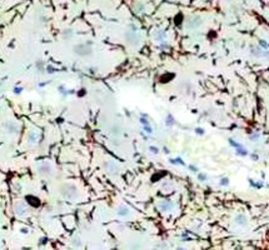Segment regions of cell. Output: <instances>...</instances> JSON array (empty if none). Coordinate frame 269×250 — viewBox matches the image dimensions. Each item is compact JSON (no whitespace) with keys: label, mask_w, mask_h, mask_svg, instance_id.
Returning a JSON list of instances; mask_svg holds the SVG:
<instances>
[{"label":"cell","mask_w":269,"mask_h":250,"mask_svg":"<svg viewBox=\"0 0 269 250\" xmlns=\"http://www.w3.org/2000/svg\"><path fill=\"white\" fill-rule=\"evenodd\" d=\"M234 221H235V224L239 225V226H245L248 224V218L245 217L244 214H239V215H237V217L234 218Z\"/></svg>","instance_id":"obj_1"},{"label":"cell","mask_w":269,"mask_h":250,"mask_svg":"<svg viewBox=\"0 0 269 250\" xmlns=\"http://www.w3.org/2000/svg\"><path fill=\"white\" fill-rule=\"evenodd\" d=\"M222 184H223V185H226V184H228V179H223Z\"/></svg>","instance_id":"obj_2"}]
</instances>
